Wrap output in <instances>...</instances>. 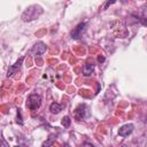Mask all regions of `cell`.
Instances as JSON below:
<instances>
[{"instance_id":"3957f363","label":"cell","mask_w":147,"mask_h":147,"mask_svg":"<svg viewBox=\"0 0 147 147\" xmlns=\"http://www.w3.org/2000/svg\"><path fill=\"white\" fill-rule=\"evenodd\" d=\"M74 116L77 118V119H84L86 116H88V108L86 105L84 103H80L74 111Z\"/></svg>"},{"instance_id":"7a4b0ae2","label":"cell","mask_w":147,"mask_h":147,"mask_svg":"<svg viewBox=\"0 0 147 147\" xmlns=\"http://www.w3.org/2000/svg\"><path fill=\"white\" fill-rule=\"evenodd\" d=\"M41 105V96L39 94L32 93L29 95L28 101H26V106L30 110H37Z\"/></svg>"},{"instance_id":"4fadbf2b","label":"cell","mask_w":147,"mask_h":147,"mask_svg":"<svg viewBox=\"0 0 147 147\" xmlns=\"http://www.w3.org/2000/svg\"><path fill=\"white\" fill-rule=\"evenodd\" d=\"M141 23H142L144 25H147V17H146V18H142V20H141Z\"/></svg>"},{"instance_id":"277c9868","label":"cell","mask_w":147,"mask_h":147,"mask_svg":"<svg viewBox=\"0 0 147 147\" xmlns=\"http://www.w3.org/2000/svg\"><path fill=\"white\" fill-rule=\"evenodd\" d=\"M46 49H47L46 44L42 42V41H39V42H37V44L33 45V47L31 48V53L34 56H40V55H42L46 52Z\"/></svg>"},{"instance_id":"9a60e30c","label":"cell","mask_w":147,"mask_h":147,"mask_svg":"<svg viewBox=\"0 0 147 147\" xmlns=\"http://www.w3.org/2000/svg\"><path fill=\"white\" fill-rule=\"evenodd\" d=\"M64 147H70V146H69V144H68V142H65V144H64Z\"/></svg>"},{"instance_id":"6da1fadb","label":"cell","mask_w":147,"mask_h":147,"mask_svg":"<svg viewBox=\"0 0 147 147\" xmlns=\"http://www.w3.org/2000/svg\"><path fill=\"white\" fill-rule=\"evenodd\" d=\"M42 11H44V10H42V8H41L40 6H38V5H32V6L28 7V8L23 11L21 18H22V21H24V22H30V21H33V20L38 18V17L42 14Z\"/></svg>"},{"instance_id":"5b68a950","label":"cell","mask_w":147,"mask_h":147,"mask_svg":"<svg viewBox=\"0 0 147 147\" xmlns=\"http://www.w3.org/2000/svg\"><path fill=\"white\" fill-rule=\"evenodd\" d=\"M86 29V23L83 22V23H79L72 31H71V37L74 39H79L82 36H83V32L85 31Z\"/></svg>"},{"instance_id":"8fae6325","label":"cell","mask_w":147,"mask_h":147,"mask_svg":"<svg viewBox=\"0 0 147 147\" xmlns=\"http://www.w3.org/2000/svg\"><path fill=\"white\" fill-rule=\"evenodd\" d=\"M17 122H18L20 124H23V122H22V117H21V111H20V109L17 110Z\"/></svg>"},{"instance_id":"9c48e42d","label":"cell","mask_w":147,"mask_h":147,"mask_svg":"<svg viewBox=\"0 0 147 147\" xmlns=\"http://www.w3.org/2000/svg\"><path fill=\"white\" fill-rule=\"evenodd\" d=\"M62 110V106L60 105V103H57V102H53V103H51V106H49V111L52 113V114H59L60 111Z\"/></svg>"},{"instance_id":"2e32d148","label":"cell","mask_w":147,"mask_h":147,"mask_svg":"<svg viewBox=\"0 0 147 147\" xmlns=\"http://www.w3.org/2000/svg\"><path fill=\"white\" fill-rule=\"evenodd\" d=\"M122 147H127V146H126V145H123V146H122Z\"/></svg>"},{"instance_id":"7c38bea8","label":"cell","mask_w":147,"mask_h":147,"mask_svg":"<svg viewBox=\"0 0 147 147\" xmlns=\"http://www.w3.org/2000/svg\"><path fill=\"white\" fill-rule=\"evenodd\" d=\"M83 147H94V146L90 142H85V144H83Z\"/></svg>"},{"instance_id":"8992f818","label":"cell","mask_w":147,"mask_h":147,"mask_svg":"<svg viewBox=\"0 0 147 147\" xmlns=\"http://www.w3.org/2000/svg\"><path fill=\"white\" fill-rule=\"evenodd\" d=\"M133 129H134V125L133 124H131V123L130 124H125V125H123V126L119 127L118 134L121 137H127V136H130L133 132Z\"/></svg>"},{"instance_id":"52a82bcc","label":"cell","mask_w":147,"mask_h":147,"mask_svg":"<svg viewBox=\"0 0 147 147\" xmlns=\"http://www.w3.org/2000/svg\"><path fill=\"white\" fill-rule=\"evenodd\" d=\"M23 60H24V57H20V59L15 62V64L10 65L9 69H8V74H7V75H8V76H11V75L16 74V71L20 70V68H21V65H22V63H23Z\"/></svg>"},{"instance_id":"5bb4252c","label":"cell","mask_w":147,"mask_h":147,"mask_svg":"<svg viewBox=\"0 0 147 147\" xmlns=\"http://www.w3.org/2000/svg\"><path fill=\"white\" fill-rule=\"evenodd\" d=\"M98 61H99V62H103V61H105V57H103V56H99V57H98Z\"/></svg>"},{"instance_id":"ba28073f","label":"cell","mask_w":147,"mask_h":147,"mask_svg":"<svg viewBox=\"0 0 147 147\" xmlns=\"http://www.w3.org/2000/svg\"><path fill=\"white\" fill-rule=\"evenodd\" d=\"M93 71H94V64L85 63L83 65V75L84 76H91Z\"/></svg>"},{"instance_id":"30bf717a","label":"cell","mask_w":147,"mask_h":147,"mask_svg":"<svg viewBox=\"0 0 147 147\" xmlns=\"http://www.w3.org/2000/svg\"><path fill=\"white\" fill-rule=\"evenodd\" d=\"M61 123H62V125H63L64 127H69V126H70V124H71V119H70V117H69V116H64V117L62 118Z\"/></svg>"},{"instance_id":"e0dca14e","label":"cell","mask_w":147,"mask_h":147,"mask_svg":"<svg viewBox=\"0 0 147 147\" xmlns=\"http://www.w3.org/2000/svg\"><path fill=\"white\" fill-rule=\"evenodd\" d=\"M15 147H21V146H15Z\"/></svg>"}]
</instances>
